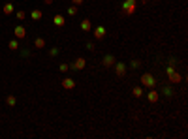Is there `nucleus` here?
Returning a JSON list of instances; mask_svg holds the SVG:
<instances>
[{
    "label": "nucleus",
    "instance_id": "obj_1",
    "mask_svg": "<svg viewBox=\"0 0 188 139\" xmlns=\"http://www.w3.org/2000/svg\"><path fill=\"white\" fill-rule=\"evenodd\" d=\"M120 10H122V15H134L137 10V0H124Z\"/></svg>",
    "mask_w": 188,
    "mask_h": 139
},
{
    "label": "nucleus",
    "instance_id": "obj_2",
    "mask_svg": "<svg viewBox=\"0 0 188 139\" xmlns=\"http://www.w3.org/2000/svg\"><path fill=\"white\" fill-rule=\"evenodd\" d=\"M166 73H167V79H169V83H171V85H177V83H181V81H182L181 73H177L173 66H167V68H166Z\"/></svg>",
    "mask_w": 188,
    "mask_h": 139
},
{
    "label": "nucleus",
    "instance_id": "obj_3",
    "mask_svg": "<svg viewBox=\"0 0 188 139\" xmlns=\"http://www.w3.org/2000/svg\"><path fill=\"white\" fill-rule=\"evenodd\" d=\"M139 81H141V85L147 87V88H154V85H156V79H154L152 73H143Z\"/></svg>",
    "mask_w": 188,
    "mask_h": 139
},
{
    "label": "nucleus",
    "instance_id": "obj_4",
    "mask_svg": "<svg viewBox=\"0 0 188 139\" xmlns=\"http://www.w3.org/2000/svg\"><path fill=\"white\" fill-rule=\"evenodd\" d=\"M115 62H117V60H115L113 55H105V56L102 58V66H104V68H113Z\"/></svg>",
    "mask_w": 188,
    "mask_h": 139
},
{
    "label": "nucleus",
    "instance_id": "obj_5",
    "mask_svg": "<svg viewBox=\"0 0 188 139\" xmlns=\"http://www.w3.org/2000/svg\"><path fill=\"white\" fill-rule=\"evenodd\" d=\"M13 36L17 38V40H25V38H26V28H25V26H21V25H19V26H15Z\"/></svg>",
    "mask_w": 188,
    "mask_h": 139
},
{
    "label": "nucleus",
    "instance_id": "obj_6",
    "mask_svg": "<svg viewBox=\"0 0 188 139\" xmlns=\"http://www.w3.org/2000/svg\"><path fill=\"white\" fill-rule=\"evenodd\" d=\"M85 66H87V60H85L83 56H79V58H77V60H75V62H73V64H72L70 68H72V70H77V71H79V70H83Z\"/></svg>",
    "mask_w": 188,
    "mask_h": 139
},
{
    "label": "nucleus",
    "instance_id": "obj_7",
    "mask_svg": "<svg viewBox=\"0 0 188 139\" xmlns=\"http://www.w3.org/2000/svg\"><path fill=\"white\" fill-rule=\"evenodd\" d=\"M147 100H149L151 103H156V102L160 100V92H158V90H154V88H151V90H149V94H147Z\"/></svg>",
    "mask_w": 188,
    "mask_h": 139
},
{
    "label": "nucleus",
    "instance_id": "obj_8",
    "mask_svg": "<svg viewBox=\"0 0 188 139\" xmlns=\"http://www.w3.org/2000/svg\"><path fill=\"white\" fill-rule=\"evenodd\" d=\"M115 71L119 77H124L126 75V64H122V62H115Z\"/></svg>",
    "mask_w": 188,
    "mask_h": 139
},
{
    "label": "nucleus",
    "instance_id": "obj_9",
    "mask_svg": "<svg viewBox=\"0 0 188 139\" xmlns=\"http://www.w3.org/2000/svg\"><path fill=\"white\" fill-rule=\"evenodd\" d=\"M94 38H96V40H104L105 38V28L104 26H96V28H94Z\"/></svg>",
    "mask_w": 188,
    "mask_h": 139
},
{
    "label": "nucleus",
    "instance_id": "obj_10",
    "mask_svg": "<svg viewBox=\"0 0 188 139\" xmlns=\"http://www.w3.org/2000/svg\"><path fill=\"white\" fill-rule=\"evenodd\" d=\"M62 87L70 90V88H73V87H75V81L72 79V77H66V79H62Z\"/></svg>",
    "mask_w": 188,
    "mask_h": 139
},
{
    "label": "nucleus",
    "instance_id": "obj_11",
    "mask_svg": "<svg viewBox=\"0 0 188 139\" xmlns=\"http://www.w3.org/2000/svg\"><path fill=\"white\" fill-rule=\"evenodd\" d=\"M53 23H55V26H64V25H66V19L62 17V15H55V17H53Z\"/></svg>",
    "mask_w": 188,
    "mask_h": 139
},
{
    "label": "nucleus",
    "instance_id": "obj_12",
    "mask_svg": "<svg viewBox=\"0 0 188 139\" xmlns=\"http://www.w3.org/2000/svg\"><path fill=\"white\" fill-rule=\"evenodd\" d=\"M2 11H4V15H10V13H13V11H15V6H13L11 2H6V4H4V8H2Z\"/></svg>",
    "mask_w": 188,
    "mask_h": 139
},
{
    "label": "nucleus",
    "instance_id": "obj_13",
    "mask_svg": "<svg viewBox=\"0 0 188 139\" xmlns=\"http://www.w3.org/2000/svg\"><path fill=\"white\" fill-rule=\"evenodd\" d=\"M30 17H32L34 21H40V19L43 17V13H41V10H32V13H30Z\"/></svg>",
    "mask_w": 188,
    "mask_h": 139
},
{
    "label": "nucleus",
    "instance_id": "obj_14",
    "mask_svg": "<svg viewBox=\"0 0 188 139\" xmlns=\"http://www.w3.org/2000/svg\"><path fill=\"white\" fill-rule=\"evenodd\" d=\"M90 28H92V23H90V19H85V21H81V30L88 32Z\"/></svg>",
    "mask_w": 188,
    "mask_h": 139
},
{
    "label": "nucleus",
    "instance_id": "obj_15",
    "mask_svg": "<svg viewBox=\"0 0 188 139\" xmlns=\"http://www.w3.org/2000/svg\"><path fill=\"white\" fill-rule=\"evenodd\" d=\"M34 47H36V49H43V47H45V40H43V38H36V40H34Z\"/></svg>",
    "mask_w": 188,
    "mask_h": 139
},
{
    "label": "nucleus",
    "instance_id": "obj_16",
    "mask_svg": "<svg viewBox=\"0 0 188 139\" xmlns=\"http://www.w3.org/2000/svg\"><path fill=\"white\" fill-rule=\"evenodd\" d=\"M8 47H10L11 51H17V49H19V40H10Z\"/></svg>",
    "mask_w": 188,
    "mask_h": 139
},
{
    "label": "nucleus",
    "instance_id": "obj_17",
    "mask_svg": "<svg viewBox=\"0 0 188 139\" xmlns=\"http://www.w3.org/2000/svg\"><path fill=\"white\" fill-rule=\"evenodd\" d=\"M132 94H134L135 98H141V96H143V88H141V87H134V88H132Z\"/></svg>",
    "mask_w": 188,
    "mask_h": 139
},
{
    "label": "nucleus",
    "instance_id": "obj_18",
    "mask_svg": "<svg viewBox=\"0 0 188 139\" xmlns=\"http://www.w3.org/2000/svg\"><path fill=\"white\" fill-rule=\"evenodd\" d=\"M6 103H8V105H11V107H13V105H15V103H17V98H15V96H6Z\"/></svg>",
    "mask_w": 188,
    "mask_h": 139
},
{
    "label": "nucleus",
    "instance_id": "obj_19",
    "mask_svg": "<svg viewBox=\"0 0 188 139\" xmlns=\"http://www.w3.org/2000/svg\"><path fill=\"white\" fill-rule=\"evenodd\" d=\"M162 92H164V94H166L167 98L173 96V90H171V87H164V88H162Z\"/></svg>",
    "mask_w": 188,
    "mask_h": 139
},
{
    "label": "nucleus",
    "instance_id": "obj_20",
    "mask_svg": "<svg viewBox=\"0 0 188 139\" xmlns=\"http://www.w3.org/2000/svg\"><path fill=\"white\" fill-rule=\"evenodd\" d=\"M77 10H79V8H77V6H73V4H72V6L68 8V15H75V13H77Z\"/></svg>",
    "mask_w": 188,
    "mask_h": 139
},
{
    "label": "nucleus",
    "instance_id": "obj_21",
    "mask_svg": "<svg viewBox=\"0 0 188 139\" xmlns=\"http://www.w3.org/2000/svg\"><path fill=\"white\" fill-rule=\"evenodd\" d=\"M130 66H132V70H135V68L141 66V62H139V60H132V64H130Z\"/></svg>",
    "mask_w": 188,
    "mask_h": 139
},
{
    "label": "nucleus",
    "instance_id": "obj_22",
    "mask_svg": "<svg viewBox=\"0 0 188 139\" xmlns=\"http://www.w3.org/2000/svg\"><path fill=\"white\" fill-rule=\"evenodd\" d=\"M58 53H60V51H58V49H57V47H53V49H51V51H49V56H57V55H58Z\"/></svg>",
    "mask_w": 188,
    "mask_h": 139
},
{
    "label": "nucleus",
    "instance_id": "obj_23",
    "mask_svg": "<svg viewBox=\"0 0 188 139\" xmlns=\"http://www.w3.org/2000/svg\"><path fill=\"white\" fill-rule=\"evenodd\" d=\"M25 17H26V13H25V11H17V19H19V21H23Z\"/></svg>",
    "mask_w": 188,
    "mask_h": 139
},
{
    "label": "nucleus",
    "instance_id": "obj_24",
    "mask_svg": "<svg viewBox=\"0 0 188 139\" xmlns=\"http://www.w3.org/2000/svg\"><path fill=\"white\" fill-rule=\"evenodd\" d=\"M70 70V64H60V71H68Z\"/></svg>",
    "mask_w": 188,
    "mask_h": 139
},
{
    "label": "nucleus",
    "instance_id": "obj_25",
    "mask_svg": "<svg viewBox=\"0 0 188 139\" xmlns=\"http://www.w3.org/2000/svg\"><path fill=\"white\" fill-rule=\"evenodd\" d=\"M83 2H85V0H72V4H73V6H81Z\"/></svg>",
    "mask_w": 188,
    "mask_h": 139
},
{
    "label": "nucleus",
    "instance_id": "obj_26",
    "mask_svg": "<svg viewBox=\"0 0 188 139\" xmlns=\"http://www.w3.org/2000/svg\"><path fill=\"white\" fill-rule=\"evenodd\" d=\"M87 49H88V51H94V43H92V41H87Z\"/></svg>",
    "mask_w": 188,
    "mask_h": 139
},
{
    "label": "nucleus",
    "instance_id": "obj_27",
    "mask_svg": "<svg viewBox=\"0 0 188 139\" xmlns=\"http://www.w3.org/2000/svg\"><path fill=\"white\" fill-rule=\"evenodd\" d=\"M21 56H30V51H26V49H25V51H21Z\"/></svg>",
    "mask_w": 188,
    "mask_h": 139
},
{
    "label": "nucleus",
    "instance_id": "obj_28",
    "mask_svg": "<svg viewBox=\"0 0 188 139\" xmlns=\"http://www.w3.org/2000/svg\"><path fill=\"white\" fill-rule=\"evenodd\" d=\"M43 2H45V4H53V0H43Z\"/></svg>",
    "mask_w": 188,
    "mask_h": 139
}]
</instances>
